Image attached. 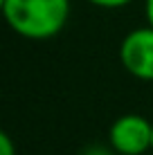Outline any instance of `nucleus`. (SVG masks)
<instances>
[{"instance_id":"39448f33","label":"nucleus","mask_w":153,"mask_h":155,"mask_svg":"<svg viewBox=\"0 0 153 155\" xmlns=\"http://www.w3.org/2000/svg\"><path fill=\"white\" fill-rule=\"evenodd\" d=\"M0 155H16V144L2 128H0Z\"/></svg>"},{"instance_id":"423d86ee","label":"nucleus","mask_w":153,"mask_h":155,"mask_svg":"<svg viewBox=\"0 0 153 155\" xmlns=\"http://www.w3.org/2000/svg\"><path fill=\"white\" fill-rule=\"evenodd\" d=\"M81 155H117V153L110 148V144L108 146H104V144H92V146H88Z\"/></svg>"},{"instance_id":"7ed1b4c3","label":"nucleus","mask_w":153,"mask_h":155,"mask_svg":"<svg viewBox=\"0 0 153 155\" xmlns=\"http://www.w3.org/2000/svg\"><path fill=\"white\" fill-rule=\"evenodd\" d=\"M119 63L131 77L153 81V27H135L119 43Z\"/></svg>"},{"instance_id":"0eeeda50","label":"nucleus","mask_w":153,"mask_h":155,"mask_svg":"<svg viewBox=\"0 0 153 155\" xmlns=\"http://www.w3.org/2000/svg\"><path fill=\"white\" fill-rule=\"evenodd\" d=\"M144 16H146V25L153 27V0H144Z\"/></svg>"},{"instance_id":"6e6552de","label":"nucleus","mask_w":153,"mask_h":155,"mask_svg":"<svg viewBox=\"0 0 153 155\" xmlns=\"http://www.w3.org/2000/svg\"><path fill=\"white\" fill-rule=\"evenodd\" d=\"M2 7H5V0H0V16H2Z\"/></svg>"},{"instance_id":"f257e3e1","label":"nucleus","mask_w":153,"mask_h":155,"mask_svg":"<svg viewBox=\"0 0 153 155\" xmlns=\"http://www.w3.org/2000/svg\"><path fill=\"white\" fill-rule=\"evenodd\" d=\"M70 12V0H5L2 18L23 38L50 41L63 31Z\"/></svg>"},{"instance_id":"1a4fd4ad","label":"nucleus","mask_w":153,"mask_h":155,"mask_svg":"<svg viewBox=\"0 0 153 155\" xmlns=\"http://www.w3.org/2000/svg\"><path fill=\"white\" fill-rule=\"evenodd\" d=\"M151 153H153V133H151Z\"/></svg>"},{"instance_id":"f03ea898","label":"nucleus","mask_w":153,"mask_h":155,"mask_svg":"<svg viewBox=\"0 0 153 155\" xmlns=\"http://www.w3.org/2000/svg\"><path fill=\"white\" fill-rule=\"evenodd\" d=\"M151 119L138 113H126L110 124L108 144L117 155H146L151 151Z\"/></svg>"},{"instance_id":"20e7f679","label":"nucleus","mask_w":153,"mask_h":155,"mask_svg":"<svg viewBox=\"0 0 153 155\" xmlns=\"http://www.w3.org/2000/svg\"><path fill=\"white\" fill-rule=\"evenodd\" d=\"M86 2H90L92 7H99V9H122L135 0H86Z\"/></svg>"}]
</instances>
